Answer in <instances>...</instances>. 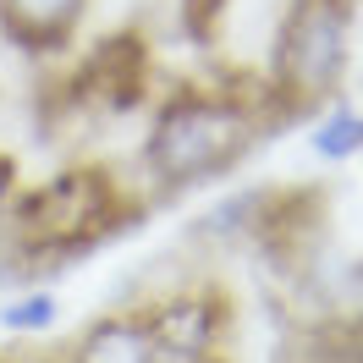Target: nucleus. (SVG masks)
Listing matches in <instances>:
<instances>
[{
	"instance_id": "1",
	"label": "nucleus",
	"mask_w": 363,
	"mask_h": 363,
	"mask_svg": "<svg viewBox=\"0 0 363 363\" xmlns=\"http://www.w3.org/2000/svg\"><path fill=\"white\" fill-rule=\"evenodd\" d=\"M275 127L281 116L264 89L242 94L215 89V83H187L155 105L138 165L155 193H199L209 182L231 177Z\"/></svg>"
},
{
	"instance_id": "2",
	"label": "nucleus",
	"mask_w": 363,
	"mask_h": 363,
	"mask_svg": "<svg viewBox=\"0 0 363 363\" xmlns=\"http://www.w3.org/2000/svg\"><path fill=\"white\" fill-rule=\"evenodd\" d=\"M352 67V0H292L270 50L264 94L281 121L330 105Z\"/></svg>"
},
{
	"instance_id": "3",
	"label": "nucleus",
	"mask_w": 363,
	"mask_h": 363,
	"mask_svg": "<svg viewBox=\"0 0 363 363\" xmlns=\"http://www.w3.org/2000/svg\"><path fill=\"white\" fill-rule=\"evenodd\" d=\"M143 319L160 363H220L231 358V297L209 281H187L160 297H143Z\"/></svg>"
},
{
	"instance_id": "4",
	"label": "nucleus",
	"mask_w": 363,
	"mask_h": 363,
	"mask_svg": "<svg viewBox=\"0 0 363 363\" xmlns=\"http://www.w3.org/2000/svg\"><path fill=\"white\" fill-rule=\"evenodd\" d=\"M67 352H72V363H160L143 303H116L105 314H94Z\"/></svg>"
},
{
	"instance_id": "5",
	"label": "nucleus",
	"mask_w": 363,
	"mask_h": 363,
	"mask_svg": "<svg viewBox=\"0 0 363 363\" xmlns=\"http://www.w3.org/2000/svg\"><path fill=\"white\" fill-rule=\"evenodd\" d=\"M94 0H0V33L28 55H55L72 45Z\"/></svg>"
},
{
	"instance_id": "6",
	"label": "nucleus",
	"mask_w": 363,
	"mask_h": 363,
	"mask_svg": "<svg viewBox=\"0 0 363 363\" xmlns=\"http://www.w3.org/2000/svg\"><path fill=\"white\" fill-rule=\"evenodd\" d=\"M308 143H314V155L325 160V165H347V160H358V143H363L358 111H352V105H319Z\"/></svg>"
},
{
	"instance_id": "7",
	"label": "nucleus",
	"mask_w": 363,
	"mask_h": 363,
	"mask_svg": "<svg viewBox=\"0 0 363 363\" xmlns=\"http://www.w3.org/2000/svg\"><path fill=\"white\" fill-rule=\"evenodd\" d=\"M0 325L17 330V336H50V330L61 325V303H55V292H45V286H28V292H17L0 308Z\"/></svg>"
},
{
	"instance_id": "8",
	"label": "nucleus",
	"mask_w": 363,
	"mask_h": 363,
	"mask_svg": "<svg viewBox=\"0 0 363 363\" xmlns=\"http://www.w3.org/2000/svg\"><path fill=\"white\" fill-rule=\"evenodd\" d=\"M17 363H72V352L67 347H45V352H28V358H17Z\"/></svg>"
},
{
	"instance_id": "9",
	"label": "nucleus",
	"mask_w": 363,
	"mask_h": 363,
	"mask_svg": "<svg viewBox=\"0 0 363 363\" xmlns=\"http://www.w3.org/2000/svg\"><path fill=\"white\" fill-rule=\"evenodd\" d=\"M0 363H17V358H6V352H0Z\"/></svg>"
},
{
	"instance_id": "10",
	"label": "nucleus",
	"mask_w": 363,
	"mask_h": 363,
	"mask_svg": "<svg viewBox=\"0 0 363 363\" xmlns=\"http://www.w3.org/2000/svg\"><path fill=\"white\" fill-rule=\"evenodd\" d=\"M220 363H231V358H220Z\"/></svg>"
}]
</instances>
